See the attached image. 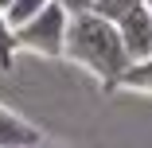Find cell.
I'll list each match as a JSON object with an SVG mask.
<instances>
[{"mask_svg":"<svg viewBox=\"0 0 152 148\" xmlns=\"http://www.w3.org/2000/svg\"><path fill=\"white\" fill-rule=\"evenodd\" d=\"M66 58H74L78 66H86L94 78L117 86L121 74L129 70V51L121 43V31L117 23L98 16V12H78L70 16V27H66Z\"/></svg>","mask_w":152,"mask_h":148,"instance_id":"1","label":"cell"},{"mask_svg":"<svg viewBox=\"0 0 152 148\" xmlns=\"http://www.w3.org/2000/svg\"><path fill=\"white\" fill-rule=\"evenodd\" d=\"M66 27H70V12L63 4H47L35 20H27L23 27H16V47L23 51H35L47 58H58L66 51Z\"/></svg>","mask_w":152,"mask_h":148,"instance_id":"2","label":"cell"},{"mask_svg":"<svg viewBox=\"0 0 152 148\" xmlns=\"http://www.w3.org/2000/svg\"><path fill=\"white\" fill-rule=\"evenodd\" d=\"M117 31H121L125 51H129V63H144V58H152V12H148L144 4L121 16V20H117Z\"/></svg>","mask_w":152,"mask_h":148,"instance_id":"3","label":"cell"},{"mask_svg":"<svg viewBox=\"0 0 152 148\" xmlns=\"http://www.w3.org/2000/svg\"><path fill=\"white\" fill-rule=\"evenodd\" d=\"M39 140L43 136H39L35 125H27L16 113L0 109V148H39Z\"/></svg>","mask_w":152,"mask_h":148,"instance_id":"4","label":"cell"},{"mask_svg":"<svg viewBox=\"0 0 152 148\" xmlns=\"http://www.w3.org/2000/svg\"><path fill=\"white\" fill-rule=\"evenodd\" d=\"M47 4H55V0H12V4L4 8V20H8L12 31H16V27H23L27 20H35Z\"/></svg>","mask_w":152,"mask_h":148,"instance_id":"5","label":"cell"},{"mask_svg":"<svg viewBox=\"0 0 152 148\" xmlns=\"http://www.w3.org/2000/svg\"><path fill=\"white\" fill-rule=\"evenodd\" d=\"M117 86H125V90H152V58H144V63H129V70L121 74Z\"/></svg>","mask_w":152,"mask_h":148,"instance_id":"6","label":"cell"},{"mask_svg":"<svg viewBox=\"0 0 152 148\" xmlns=\"http://www.w3.org/2000/svg\"><path fill=\"white\" fill-rule=\"evenodd\" d=\"M144 4V0H94V8H90V12H98V16H105V20H121V16H125V12H133V8H140Z\"/></svg>","mask_w":152,"mask_h":148,"instance_id":"7","label":"cell"},{"mask_svg":"<svg viewBox=\"0 0 152 148\" xmlns=\"http://www.w3.org/2000/svg\"><path fill=\"white\" fill-rule=\"evenodd\" d=\"M12 55H16V35H12L4 12H0V66H12Z\"/></svg>","mask_w":152,"mask_h":148,"instance_id":"8","label":"cell"},{"mask_svg":"<svg viewBox=\"0 0 152 148\" xmlns=\"http://www.w3.org/2000/svg\"><path fill=\"white\" fill-rule=\"evenodd\" d=\"M55 4H63L70 16H78V12H90V8H94V0H55Z\"/></svg>","mask_w":152,"mask_h":148,"instance_id":"9","label":"cell"},{"mask_svg":"<svg viewBox=\"0 0 152 148\" xmlns=\"http://www.w3.org/2000/svg\"><path fill=\"white\" fill-rule=\"evenodd\" d=\"M8 4H12V0H0V12H4V8H8Z\"/></svg>","mask_w":152,"mask_h":148,"instance_id":"10","label":"cell"},{"mask_svg":"<svg viewBox=\"0 0 152 148\" xmlns=\"http://www.w3.org/2000/svg\"><path fill=\"white\" fill-rule=\"evenodd\" d=\"M144 8H148V12H152V0H144Z\"/></svg>","mask_w":152,"mask_h":148,"instance_id":"11","label":"cell"}]
</instances>
